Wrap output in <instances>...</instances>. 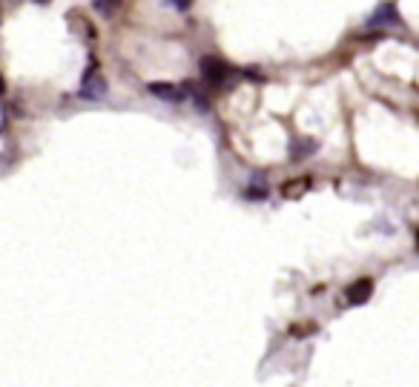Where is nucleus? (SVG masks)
I'll use <instances>...</instances> for the list:
<instances>
[{
  "label": "nucleus",
  "mask_w": 419,
  "mask_h": 387,
  "mask_svg": "<svg viewBox=\"0 0 419 387\" xmlns=\"http://www.w3.org/2000/svg\"><path fill=\"white\" fill-rule=\"evenodd\" d=\"M365 23H368V29H399V26H405L402 14H399V9L391 3V0L379 3V6L374 9V14H371Z\"/></svg>",
  "instance_id": "obj_2"
},
{
  "label": "nucleus",
  "mask_w": 419,
  "mask_h": 387,
  "mask_svg": "<svg viewBox=\"0 0 419 387\" xmlns=\"http://www.w3.org/2000/svg\"><path fill=\"white\" fill-rule=\"evenodd\" d=\"M371 290H374V281L371 278H356L354 281V284L351 287H347V304H365V302H368V298H371Z\"/></svg>",
  "instance_id": "obj_5"
},
{
  "label": "nucleus",
  "mask_w": 419,
  "mask_h": 387,
  "mask_svg": "<svg viewBox=\"0 0 419 387\" xmlns=\"http://www.w3.org/2000/svg\"><path fill=\"white\" fill-rule=\"evenodd\" d=\"M244 198H250V201H265L267 198V187L261 184V178H256V187L250 184L247 189H244Z\"/></svg>",
  "instance_id": "obj_8"
},
{
  "label": "nucleus",
  "mask_w": 419,
  "mask_h": 387,
  "mask_svg": "<svg viewBox=\"0 0 419 387\" xmlns=\"http://www.w3.org/2000/svg\"><path fill=\"white\" fill-rule=\"evenodd\" d=\"M121 6V0H92V9L101 14V17H112Z\"/></svg>",
  "instance_id": "obj_7"
},
{
  "label": "nucleus",
  "mask_w": 419,
  "mask_h": 387,
  "mask_svg": "<svg viewBox=\"0 0 419 387\" xmlns=\"http://www.w3.org/2000/svg\"><path fill=\"white\" fill-rule=\"evenodd\" d=\"M313 152H316V140H307V138L293 140L290 144V161H305V158L313 155Z\"/></svg>",
  "instance_id": "obj_6"
},
{
  "label": "nucleus",
  "mask_w": 419,
  "mask_h": 387,
  "mask_svg": "<svg viewBox=\"0 0 419 387\" xmlns=\"http://www.w3.org/2000/svg\"><path fill=\"white\" fill-rule=\"evenodd\" d=\"M230 72H233V69L227 66L224 61H218V58H201V75H204V81L210 86H224V81L230 78Z\"/></svg>",
  "instance_id": "obj_3"
},
{
  "label": "nucleus",
  "mask_w": 419,
  "mask_h": 387,
  "mask_svg": "<svg viewBox=\"0 0 419 387\" xmlns=\"http://www.w3.org/2000/svg\"><path fill=\"white\" fill-rule=\"evenodd\" d=\"M34 3H41V6H43V3H49V0H34Z\"/></svg>",
  "instance_id": "obj_10"
},
{
  "label": "nucleus",
  "mask_w": 419,
  "mask_h": 387,
  "mask_svg": "<svg viewBox=\"0 0 419 387\" xmlns=\"http://www.w3.org/2000/svg\"><path fill=\"white\" fill-rule=\"evenodd\" d=\"M83 101H103L107 98V81H103L98 63L92 61L90 69L83 72V81H81V92H78Z\"/></svg>",
  "instance_id": "obj_1"
},
{
  "label": "nucleus",
  "mask_w": 419,
  "mask_h": 387,
  "mask_svg": "<svg viewBox=\"0 0 419 387\" xmlns=\"http://www.w3.org/2000/svg\"><path fill=\"white\" fill-rule=\"evenodd\" d=\"M150 92H152L155 98L167 101V103H181V101L190 98L184 83H181V86H176V83H150Z\"/></svg>",
  "instance_id": "obj_4"
},
{
  "label": "nucleus",
  "mask_w": 419,
  "mask_h": 387,
  "mask_svg": "<svg viewBox=\"0 0 419 387\" xmlns=\"http://www.w3.org/2000/svg\"><path fill=\"white\" fill-rule=\"evenodd\" d=\"M167 6H172L176 12H190V6H193V0H164Z\"/></svg>",
  "instance_id": "obj_9"
}]
</instances>
